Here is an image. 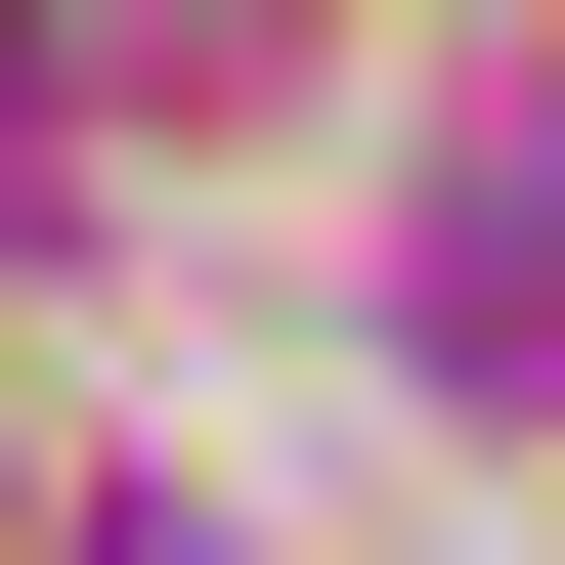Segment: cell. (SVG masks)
<instances>
[{"label": "cell", "instance_id": "6da1fadb", "mask_svg": "<svg viewBox=\"0 0 565 565\" xmlns=\"http://www.w3.org/2000/svg\"><path fill=\"white\" fill-rule=\"evenodd\" d=\"M392 349H435V392H565V131H479V174H435V262H392Z\"/></svg>", "mask_w": 565, "mask_h": 565}]
</instances>
